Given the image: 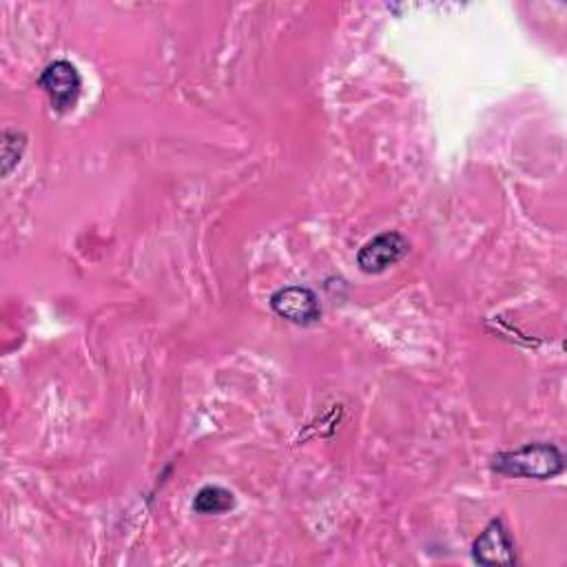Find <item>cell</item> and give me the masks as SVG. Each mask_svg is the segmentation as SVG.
Segmentation results:
<instances>
[{"mask_svg": "<svg viewBox=\"0 0 567 567\" xmlns=\"http://www.w3.org/2000/svg\"><path fill=\"white\" fill-rule=\"evenodd\" d=\"M410 250L408 239L399 230H383L361 246L357 252V266L365 275H379L401 261Z\"/></svg>", "mask_w": 567, "mask_h": 567, "instance_id": "obj_3", "label": "cell"}, {"mask_svg": "<svg viewBox=\"0 0 567 567\" xmlns=\"http://www.w3.org/2000/svg\"><path fill=\"white\" fill-rule=\"evenodd\" d=\"M235 507V494L221 485H204L193 498L197 514H224Z\"/></svg>", "mask_w": 567, "mask_h": 567, "instance_id": "obj_6", "label": "cell"}, {"mask_svg": "<svg viewBox=\"0 0 567 567\" xmlns=\"http://www.w3.org/2000/svg\"><path fill=\"white\" fill-rule=\"evenodd\" d=\"M472 558L478 565L492 567V565H503L512 567L516 565V554H514V540L503 525L501 518H494L485 525V529L474 538L472 543Z\"/></svg>", "mask_w": 567, "mask_h": 567, "instance_id": "obj_5", "label": "cell"}, {"mask_svg": "<svg viewBox=\"0 0 567 567\" xmlns=\"http://www.w3.org/2000/svg\"><path fill=\"white\" fill-rule=\"evenodd\" d=\"M270 308L277 317L297 323L312 326L321 317L319 299L308 286H286L270 295Z\"/></svg>", "mask_w": 567, "mask_h": 567, "instance_id": "obj_4", "label": "cell"}, {"mask_svg": "<svg viewBox=\"0 0 567 567\" xmlns=\"http://www.w3.org/2000/svg\"><path fill=\"white\" fill-rule=\"evenodd\" d=\"M492 470L503 476L514 478H534V481H547L558 476L565 470L563 452L554 443L536 441L527 443L518 450L496 452L492 456Z\"/></svg>", "mask_w": 567, "mask_h": 567, "instance_id": "obj_1", "label": "cell"}, {"mask_svg": "<svg viewBox=\"0 0 567 567\" xmlns=\"http://www.w3.org/2000/svg\"><path fill=\"white\" fill-rule=\"evenodd\" d=\"M27 146V135L18 128H7L2 133V175L7 177L13 166L20 162L22 151Z\"/></svg>", "mask_w": 567, "mask_h": 567, "instance_id": "obj_7", "label": "cell"}, {"mask_svg": "<svg viewBox=\"0 0 567 567\" xmlns=\"http://www.w3.org/2000/svg\"><path fill=\"white\" fill-rule=\"evenodd\" d=\"M38 84L49 95L53 109L58 113H64L75 106L82 89V78L75 64H71L69 60H53L40 73Z\"/></svg>", "mask_w": 567, "mask_h": 567, "instance_id": "obj_2", "label": "cell"}]
</instances>
